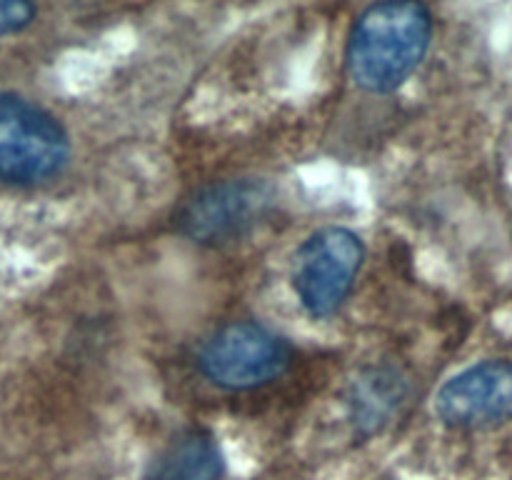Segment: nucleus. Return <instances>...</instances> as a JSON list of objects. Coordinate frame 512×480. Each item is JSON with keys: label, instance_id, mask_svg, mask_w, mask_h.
Segmentation results:
<instances>
[{"label": "nucleus", "instance_id": "nucleus-1", "mask_svg": "<svg viewBox=\"0 0 512 480\" xmlns=\"http://www.w3.org/2000/svg\"><path fill=\"white\" fill-rule=\"evenodd\" d=\"M433 38V15L423 3L390 0L365 8L348 38V73L360 90L388 95L423 63Z\"/></svg>", "mask_w": 512, "mask_h": 480}, {"label": "nucleus", "instance_id": "nucleus-2", "mask_svg": "<svg viewBox=\"0 0 512 480\" xmlns=\"http://www.w3.org/2000/svg\"><path fill=\"white\" fill-rule=\"evenodd\" d=\"M70 160L63 125L15 93H0V180L35 185L55 178Z\"/></svg>", "mask_w": 512, "mask_h": 480}, {"label": "nucleus", "instance_id": "nucleus-3", "mask_svg": "<svg viewBox=\"0 0 512 480\" xmlns=\"http://www.w3.org/2000/svg\"><path fill=\"white\" fill-rule=\"evenodd\" d=\"M293 350L255 320H235L215 330L198 350V368L225 390H253L273 383L290 368Z\"/></svg>", "mask_w": 512, "mask_h": 480}, {"label": "nucleus", "instance_id": "nucleus-4", "mask_svg": "<svg viewBox=\"0 0 512 480\" xmlns=\"http://www.w3.org/2000/svg\"><path fill=\"white\" fill-rule=\"evenodd\" d=\"M365 263V245L358 233L340 225L320 228L303 240L293 255V290L313 318L333 315L353 290Z\"/></svg>", "mask_w": 512, "mask_h": 480}, {"label": "nucleus", "instance_id": "nucleus-5", "mask_svg": "<svg viewBox=\"0 0 512 480\" xmlns=\"http://www.w3.org/2000/svg\"><path fill=\"white\" fill-rule=\"evenodd\" d=\"M275 205V188L260 178H235L200 190L180 213V230L195 243H225L248 233Z\"/></svg>", "mask_w": 512, "mask_h": 480}, {"label": "nucleus", "instance_id": "nucleus-6", "mask_svg": "<svg viewBox=\"0 0 512 480\" xmlns=\"http://www.w3.org/2000/svg\"><path fill=\"white\" fill-rule=\"evenodd\" d=\"M435 413L448 428L485 430L512 418V360L493 358L453 375L435 395Z\"/></svg>", "mask_w": 512, "mask_h": 480}, {"label": "nucleus", "instance_id": "nucleus-7", "mask_svg": "<svg viewBox=\"0 0 512 480\" xmlns=\"http://www.w3.org/2000/svg\"><path fill=\"white\" fill-rule=\"evenodd\" d=\"M223 473L225 458L215 435L190 428L155 455L143 480H223Z\"/></svg>", "mask_w": 512, "mask_h": 480}, {"label": "nucleus", "instance_id": "nucleus-8", "mask_svg": "<svg viewBox=\"0 0 512 480\" xmlns=\"http://www.w3.org/2000/svg\"><path fill=\"white\" fill-rule=\"evenodd\" d=\"M408 398V380L393 365L368 368L348 390V410L360 433H378Z\"/></svg>", "mask_w": 512, "mask_h": 480}, {"label": "nucleus", "instance_id": "nucleus-9", "mask_svg": "<svg viewBox=\"0 0 512 480\" xmlns=\"http://www.w3.org/2000/svg\"><path fill=\"white\" fill-rule=\"evenodd\" d=\"M35 15H38L35 5L23 3V0H0V38L25 30L33 23Z\"/></svg>", "mask_w": 512, "mask_h": 480}]
</instances>
